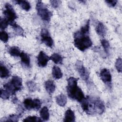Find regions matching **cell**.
Returning a JSON list of instances; mask_svg holds the SVG:
<instances>
[{
  "mask_svg": "<svg viewBox=\"0 0 122 122\" xmlns=\"http://www.w3.org/2000/svg\"><path fill=\"white\" fill-rule=\"evenodd\" d=\"M90 22L87 21L85 25L74 35V46L80 51H84L91 47L92 44L89 36Z\"/></svg>",
  "mask_w": 122,
  "mask_h": 122,
  "instance_id": "6da1fadb",
  "label": "cell"
},
{
  "mask_svg": "<svg viewBox=\"0 0 122 122\" xmlns=\"http://www.w3.org/2000/svg\"><path fill=\"white\" fill-rule=\"evenodd\" d=\"M80 103L83 111L88 114H102L105 111L104 103L99 98L87 96Z\"/></svg>",
  "mask_w": 122,
  "mask_h": 122,
  "instance_id": "7a4b0ae2",
  "label": "cell"
},
{
  "mask_svg": "<svg viewBox=\"0 0 122 122\" xmlns=\"http://www.w3.org/2000/svg\"><path fill=\"white\" fill-rule=\"evenodd\" d=\"M78 80L73 77H70L67 80V92L71 99L81 102L85 97L82 91L77 85Z\"/></svg>",
  "mask_w": 122,
  "mask_h": 122,
  "instance_id": "3957f363",
  "label": "cell"
},
{
  "mask_svg": "<svg viewBox=\"0 0 122 122\" xmlns=\"http://www.w3.org/2000/svg\"><path fill=\"white\" fill-rule=\"evenodd\" d=\"M3 87L11 95H14L16 92L22 89V79L18 76H13L10 81L4 84Z\"/></svg>",
  "mask_w": 122,
  "mask_h": 122,
  "instance_id": "277c9868",
  "label": "cell"
},
{
  "mask_svg": "<svg viewBox=\"0 0 122 122\" xmlns=\"http://www.w3.org/2000/svg\"><path fill=\"white\" fill-rule=\"evenodd\" d=\"M36 8L38 15L43 20L49 21L52 16V13L49 10L47 6L41 1L39 0L36 4Z\"/></svg>",
  "mask_w": 122,
  "mask_h": 122,
  "instance_id": "5b68a950",
  "label": "cell"
},
{
  "mask_svg": "<svg viewBox=\"0 0 122 122\" xmlns=\"http://www.w3.org/2000/svg\"><path fill=\"white\" fill-rule=\"evenodd\" d=\"M3 14L5 17V18L9 21V24L15 22V20L18 18L12 6L9 3H7L5 5V10L3 11Z\"/></svg>",
  "mask_w": 122,
  "mask_h": 122,
  "instance_id": "8992f818",
  "label": "cell"
},
{
  "mask_svg": "<svg viewBox=\"0 0 122 122\" xmlns=\"http://www.w3.org/2000/svg\"><path fill=\"white\" fill-rule=\"evenodd\" d=\"M76 68L81 78L84 81H87L89 79V72L86 68L81 61H77L76 62Z\"/></svg>",
  "mask_w": 122,
  "mask_h": 122,
  "instance_id": "52a82bcc",
  "label": "cell"
},
{
  "mask_svg": "<svg viewBox=\"0 0 122 122\" xmlns=\"http://www.w3.org/2000/svg\"><path fill=\"white\" fill-rule=\"evenodd\" d=\"M41 41L42 43L45 44L47 46L52 48L53 45V41L50 36L48 30L45 28L41 30Z\"/></svg>",
  "mask_w": 122,
  "mask_h": 122,
  "instance_id": "ba28073f",
  "label": "cell"
},
{
  "mask_svg": "<svg viewBox=\"0 0 122 122\" xmlns=\"http://www.w3.org/2000/svg\"><path fill=\"white\" fill-rule=\"evenodd\" d=\"M100 77L105 84H107L108 85L111 84L112 75L108 69L104 68L101 70L100 72Z\"/></svg>",
  "mask_w": 122,
  "mask_h": 122,
  "instance_id": "9c48e42d",
  "label": "cell"
},
{
  "mask_svg": "<svg viewBox=\"0 0 122 122\" xmlns=\"http://www.w3.org/2000/svg\"><path fill=\"white\" fill-rule=\"evenodd\" d=\"M50 60V57L45 52L41 51L37 56V63L39 66L44 67L46 66L48 61Z\"/></svg>",
  "mask_w": 122,
  "mask_h": 122,
  "instance_id": "30bf717a",
  "label": "cell"
},
{
  "mask_svg": "<svg viewBox=\"0 0 122 122\" xmlns=\"http://www.w3.org/2000/svg\"><path fill=\"white\" fill-rule=\"evenodd\" d=\"M45 88L49 94L53 93L55 90V84L53 81L51 80H49L45 82Z\"/></svg>",
  "mask_w": 122,
  "mask_h": 122,
  "instance_id": "8fae6325",
  "label": "cell"
},
{
  "mask_svg": "<svg viewBox=\"0 0 122 122\" xmlns=\"http://www.w3.org/2000/svg\"><path fill=\"white\" fill-rule=\"evenodd\" d=\"M96 31L99 36L103 37L106 34L107 30L103 23L99 22L96 28Z\"/></svg>",
  "mask_w": 122,
  "mask_h": 122,
  "instance_id": "7c38bea8",
  "label": "cell"
},
{
  "mask_svg": "<svg viewBox=\"0 0 122 122\" xmlns=\"http://www.w3.org/2000/svg\"><path fill=\"white\" fill-rule=\"evenodd\" d=\"M20 57L21 59V64L26 67H29L30 66V57L29 55L24 52H21Z\"/></svg>",
  "mask_w": 122,
  "mask_h": 122,
  "instance_id": "4fadbf2b",
  "label": "cell"
},
{
  "mask_svg": "<svg viewBox=\"0 0 122 122\" xmlns=\"http://www.w3.org/2000/svg\"><path fill=\"white\" fill-rule=\"evenodd\" d=\"M75 116L74 112L70 109H68L65 113L64 118V122H75Z\"/></svg>",
  "mask_w": 122,
  "mask_h": 122,
  "instance_id": "5bb4252c",
  "label": "cell"
},
{
  "mask_svg": "<svg viewBox=\"0 0 122 122\" xmlns=\"http://www.w3.org/2000/svg\"><path fill=\"white\" fill-rule=\"evenodd\" d=\"M13 2L15 3H16V4H18L20 6V7L22 9L25 10L26 11H29L30 8H31V6L30 5V3L26 0H14L13 1Z\"/></svg>",
  "mask_w": 122,
  "mask_h": 122,
  "instance_id": "9a60e30c",
  "label": "cell"
},
{
  "mask_svg": "<svg viewBox=\"0 0 122 122\" xmlns=\"http://www.w3.org/2000/svg\"><path fill=\"white\" fill-rule=\"evenodd\" d=\"M41 118L42 121H46L49 119L50 114L49 110L46 106H44L40 111V112Z\"/></svg>",
  "mask_w": 122,
  "mask_h": 122,
  "instance_id": "2e32d148",
  "label": "cell"
},
{
  "mask_svg": "<svg viewBox=\"0 0 122 122\" xmlns=\"http://www.w3.org/2000/svg\"><path fill=\"white\" fill-rule=\"evenodd\" d=\"M10 75V72L8 68L1 62L0 65V76L1 78H7Z\"/></svg>",
  "mask_w": 122,
  "mask_h": 122,
  "instance_id": "e0dca14e",
  "label": "cell"
},
{
  "mask_svg": "<svg viewBox=\"0 0 122 122\" xmlns=\"http://www.w3.org/2000/svg\"><path fill=\"white\" fill-rule=\"evenodd\" d=\"M52 74L56 79H60L62 77V73L61 69L57 66H54L52 69Z\"/></svg>",
  "mask_w": 122,
  "mask_h": 122,
  "instance_id": "ac0fdd59",
  "label": "cell"
},
{
  "mask_svg": "<svg viewBox=\"0 0 122 122\" xmlns=\"http://www.w3.org/2000/svg\"><path fill=\"white\" fill-rule=\"evenodd\" d=\"M56 103L61 107H64L67 102V98L65 95L61 94L56 97Z\"/></svg>",
  "mask_w": 122,
  "mask_h": 122,
  "instance_id": "d6986e66",
  "label": "cell"
},
{
  "mask_svg": "<svg viewBox=\"0 0 122 122\" xmlns=\"http://www.w3.org/2000/svg\"><path fill=\"white\" fill-rule=\"evenodd\" d=\"M12 26L15 33L19 36H23L24 30L19 25H18L15 22H14L10 24Z\"/></svg>",
  "mask_w": 122,
  "mask_h": 122,
  "instance_id": "ffe728a7",
  "label": "cell"
},
{
  "mask_svg": "<svg viewBox=\"0 0 122 122\" xmlns=\"http://www.w3.org/2000/svg\"><path fill=\"white\" fill-rule=\"evenodd\" d=\"M50 60L52 61L55 64H61L63 61L62 57L59 53H54L50 57Z\"/></svg>",
  "mask_w": 122,
  "mask_h": 122,
  "instance_id": "44dd1931",
  "label": "cell"
},
{
  "mask_svg": "<svg viewBox=\"0 0 122 122\" xmlns=\"http://www.w3.org/2000/svg\"><path fill=\"white\" fill-rule=\"evenodd\" d=\"M23 105L25 108L28 110L34 109L33 100L31 98H26L24 100Z\"/></svg>",
  "mask_w": 122,
  "mask_h": 122,
  "instance_id": "7402d4cb",
  "label": "cell"
},
{
  "mask_svg": "<svg viewBox=\"0 0 122 122\" xmlns=\"http://www.w3.org/2000/svg\"><path fill=\"white\" fill-rule=\"evenodd\" d=\"M9 53L10 55L13 57L20 56L21 52L20 49L16 46H13L10 47L9 50Z\"/></svg>",
  "mask_w": 122,
  "mask_h": 122,
  "instance_id": "603a6c76",
  "label": "cell"
},
{
  "mask_svg": "<svg viewBox=\"0 0 122 122\" xmlns=\"http://www.w3.org/2000/svg\"><path fill=\"white\" fill-rule=\"evenodd\" d=\"M102 45V46L106 54H109L110 45L109 41L105 39H102L101 41Z\"/></svg>",
  "mask_w": 122,
  "mask_h": 122,
  "instance_id": "cb8c5ba5",
  "label": "cell"
},
{
  "mask_svg": "<svg viewBox=\"0 0 122 122\" xmlns=\"http://www.w3.org/2000/svg\"><path fill=\"white\" fill-rule=\"evenodd\" d=\"M20 117V114H11L9 115L8 117H7L6 119V120H5L4 121L6 122H18L19 120V119Z\"/></svg>",
  "mask_w": 122,
  "mask_h": 122,
  "instance_id": "d4e9b609",
  "label": "cell"
},
{
  "mask_svg": "<svg viewBox=\"0 0 122 122\" xmlns=\"http://www.w3.org/2000/svg\"><path fill=\"white\" fill-rule=\"evenodd\" d=\"M23 122H42V120L41 119V118L35 116H28L26 117L25 119L23 120Z\"/></svg>",
  "mask_w": 122,
  "mask_h": 122,
  "instance_id": "484cf974",
  "label": "cell"
},
{
  "mask_svg": "<svg viewBox=\"0 0 122 122\" xmlns=\"http://www.w3.org/2000/svg\"><path fill=\"white\" fill-rule=\"evenodd\" d=\"M0 39L4 43H6L9 40L8 34L4 30L1 31L0 33Z\"/></svg>",
  "mask_w": 122,
  "mask_h": 122,
  "instance_id": "4316f807",
  "label": "cell"
},
{
  "mask_svg": "<svg viewBox=\"0 0 122 122\" xmlns=\"http://www.w3.org/2000/svg\"><path fill=\"white\" fill-rule=\"evenodd\" d=\"M10 93L7 91V90H3L1 89L0 90V97L4 99V100H7L8 99L10 95Z\"/></svg>",
  "mask_w": 122,
  "mask_h": 122,
  "instance_id": "83f0119b",
  "label": "cell"
},
{
  "mask_svg": "<svg viewBox=\"0 0 122 122\" xmlns=\"http://www.w3.org/2000/svg\"><path fill=\"white\" fill-rule=\"evenodd\" d=\"M115 67L117 71L121 72L122 71V61L121 58H118L115 62Z\"/></svg>",
  "mask_w": 122,
  "mask_h": 122,
  "instance_id": "f1b7e54d",
  "label": "cell"
},
{
  "mask_svg": "<svg viewBox=\"0 0 122 122\" xmlns=\"http://www.w3.org/2000/svg\"><path fill=\"white\" fill-rule=\"evenodd\" d=\"M0 29L1 30H5L9 24V21L5 18H1L0 20Z\"/></svg>",
  "mask_w": 122,
  "mask_h": 122,
  "instance_id": "f546056e",
  "label": "cell"
},
{
  "mask_svg": "<svg viewBox=\"0 0 122 122\" xmlns=\"http://www.w3.org/2000/svg\"><path fill=\"white\" fill-rule=\"evenodd\" d=\"M34 110L37 111L39 110L41 105V102L39 99H34Z\"/></svg>",
  "mask_w": 122,
  "mask_h": 122,
  "instance_id": "4dcf8cb0",
  "label": "cell"
},
{
  "mask_svg": "<svg viewBox=\"0 0 122 122\" xmlns=\"http://www.w3.org/2000/svg\"><path fill=\"white\" fill-rule=\"evenodd\" d=\"M26 84H27L30 91L33 92L35 91V89L36 88V84L33 81H28L27 83H26Z\"/></svg>",
  "mask_w": 122,
  "mask_h": 122,
  "instance_id": "1f68e13d",
  "label": "cell"
},
{
  "mask_svg": "<svg viewBox=\"0 0 122 122\" xmlns=\"http://www.w3.org/2000/svg\"><path fill=\"white\" fill-rule=\"evenodd\" d=\"M50 2L52 6L54 8H58L61 3V1L60 0H51Z\"/></svg>",
  "mask_w": 122,
  "mask_h": 122,
  "instance_id": "d6a6232c",
  "label": "cell"
},
{
  "mask_svg": "<svg viewBox=\"0 0 122 122\" xmlns=\"http://www.w3.org/2000/svg\"><path fill=\"white\" fill-rule=\"evenodd\" d=\"M105 2L110 7H113L116 5L117 0H105Z\"/></svg>",
  "mask_w": 122,
  "mask_h": 122,
  "instance_id": "836d02e7",
  "label": "cell"
}]
</instances>
